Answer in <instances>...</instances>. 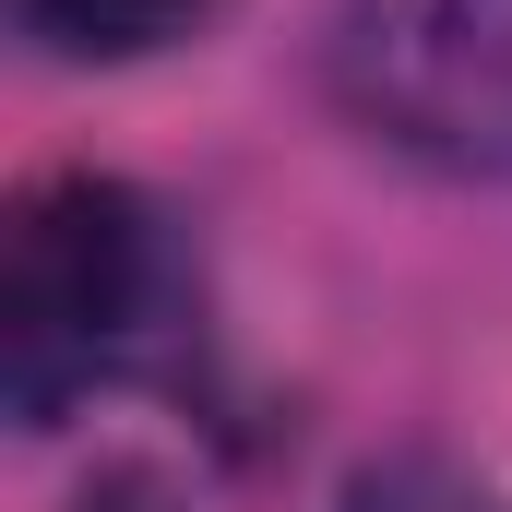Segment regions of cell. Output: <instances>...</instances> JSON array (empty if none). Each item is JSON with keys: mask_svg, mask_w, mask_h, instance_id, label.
<instances>
[{"mask_svg": "<svg viewBox=\"0 0 512 512\" xmlns=\"http://www.w3.org/2000/svg\"><path fill=\"white\" fill-rule=\"evenodd\" d=\"M167 298V227L108 167H48L12 203L0 239V393L12 429H60L84 393L155 334Z\"/></svg>", "mask_w": 512, "mask_h": 512, "instance_id": "6da1fadb", "label": "cell"}, {"mask_svg": "<svg viewBox=\"0 0 512 512\" xmlns=\"http://www.w3.org/2000/svg\"><path fill=\"white\" fill-rule=\"evenodd\" d=\"M322 72L370 143L512 191V0H334Z\"/></svg>", "mask_w": 512, "mask_h": 512, "instance_id": "7a4b0ae2", "label": "cell"}, {"mask_svg": "<svg viewBox=\"0 0 512 512\" xmlns=\"http://www.w3.org/2000/svg\"><path fill=\"white\" fill-rule=\"evenodd\" d=\"M227 0H12V24L48 48V60H155V48H191Z\"/></svg>", "mask_w": 512, "mask_h": 512, "instance_id": "3957f363", "label": "cell"}, {"mask_svg": "<svg viewBox=\"0 0 512 512\" xmlns=\"http://www.w3.org/2000/svg\"><path fill=\"white\" fill-rule=\"evenodd\" d=\"M334 512H512V489L453 453H393V465H358Z\"/></svg>", "mask_w": 512, "mask_h": 512, "instance_id": "277c9868", "label": "cell"}, {"mask_svg": "<svg viewBox=\"0 0 512 512\" xmlns=\"http://www.w3.org/2000/svg\"><path fill=\"white\" fill-rule=\"evenodd\" d=\"M60 512H179V489H167L155 465H96V477H84Z\"/></svg>", "mask_w": 512, "mask_h": 512, "instance_id": "5b68a950", "label": "cell"}]
</instances>
